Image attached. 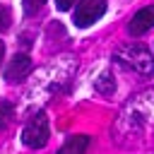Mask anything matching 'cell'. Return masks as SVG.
<instances>
[{"label":"cell","instance_id":"obj_7","mask_svg":"<svg viewBox=\"0 0 154 154\" xmlns=\"http://www.w3.org/2000/svg\"><path fill=\"white\" fill-rule=\"evenodd\" d=\"M12 116H14V111H12V103H7V101H0V130H5V128L10 125Z\"/></svg>","mask_w":154,"mask_h":154},{"label":"cell","instance_id":"obj_5","mask_svg":"<svg viewBox=\"0 0 154 154\" xmlns=\"http://www.w3.org/2000/svg\"><path fill=\"white\" fill-rule=\"evenodd\" d=\"M29 70H31L29 55L17 53V55L10 60V65L5 67V79H7V82H19V79H24V77L29 75Z\"/></svg>","mask_w":154,"mask_h":154},{"label":"cell","instance_id":"obj_6","mask_svg":"<svg viewBox=\"0 0 154 154\" xmlns=\"http://www.w3.org/2000/svg\"><path fill=\"white\" fill-rule=\"evenodd\" d=\"M87 149H89V137L87 135H72L60 147L58 154H87Z\"/></svg>","mask_w":154,"mask_h":154},{"label":"cell","instance_id":"obj_1","mask_svg":"<svg viewBox=\"0 0 154 154\" xmlns=\"http://www.w3.org/2000/svg\"><path fill=\"white\" fill-rule=\"evenodd\" d=\"M116 58H118L125 67H130V70H135V72H142V75H152V72H154V60H152V55H149L142 46H135V43L123 46V48H118Z\"/></svg>","mask_w":154,"mask_h":154},{"label":"cell","instance_id":"obj_4","mask_svg":"<svg viewBox=\"0 0 154 154\" xmlns=\"http://www.w3.org/2000/svg\"><path fill=\"white\" fill-rule=\"evenodd\" d=\"M152 26H154V5L137 10V12L132 14L130 24H128V31H130L132 36H142V34H147Z\"/></svg>","mask_w":154,"mask_h":154},{"label":"cell","instance_id":"obj_10","mask_svg":"<svg viewBox=\"0 0 154 154\" xmlns=\"http://www.w3.org/2000/svg\"><path fill=\"white\" fill-rule=\"evenodd\" d=\"M75 2H77V0H55V5H58V10H63V12H65V10H70V7L75 5Z\"/></svg>","mask_w":154,"mask_h":154},{"label":"cell","instance_id":"obj_2","mask_svg":"<svg viewBox=\"0 0 154 154\" xmlns=\"http://www.w3.org/2000/svg\"><path fill=\"white\" fill-rule=\"evenodd\" d=\"M48 135H51V130H48L46 113H34L29 118V123L24 125V130H22V142L31 149H41L48 142Z\"/></svg>","mask_w":154,"mask_h":154},{"label":"cell","instance_id":"obj_8","mask_svg":"<svg viewBox=\"0 0 154 154\" xmlns=\"http://www.w3.org/2000/svg\"><path fill=\"white\" fill-rule=\"evenodd\" d=\"M10 22H12V12H10L7 5L0 2V31H5V29L10 26Z\"/></svg>","mask_w":154,"mask_h":154},{"label":"cell","instance_id":"obj_9","mask_svg":"<svg viewBox=\"0 0 154 154\" xmlns=\"http://www.w3.org/2000/svg\"><path fill=\"white\" fill-rule=\"evenodd\" d=\"M22 2H24V12H26V14H34V12L41 10V5H43L46 0H22Z\"/></svg>","mask_w":154,"mask_h":154},{"label":"cell","instance_id":"obj_3","mask_svg":"<svg viewBox=\"0 0 154 154\" xmlns=\"http://www.w3.org/2000/svg\"><path fill=\"white\" fill-rule=\"evenodd\" d=\"M103 12H106V0H79L75 7V24L79 29H87L94 22H99Z\"/></svg>","mask_w":154,"mask_h":154},{"label":"cell","instance_id":"obj_11","mask_svg":"<svg viewBox=\"0 0 154 154\" xmlns=\"http://www.w3.org/2000/svg\"><path fill=\"white\" fill-rule=\"evenodd\" d=\"M2 55H5V46L0 43V63H2Z\"/></svg>","mask_w":154,"mask_h":154}]
</instances>
